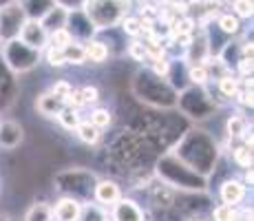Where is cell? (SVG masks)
<instances>
[{"label": "cell", "instance_id": "6", "mask_svg": "<svg viewBox=\"0 0 254 221\" xmlns=\"http://www.w3.org/2000/svg\"><path fill=\"white\" fill-rule=\"evenodd\" d=\"M93 197H95V201L102 208H111V206L122 199V190L115 181L102 179V181H97L95 188H93Z\"/></svg>", "mask_w": 254, "mask_h": 221}, {"label": "cell", "instance_id": "33", "mask_svg": "<svg viewBox=\"0 0 254 221\" xmlns=\"http://www.w3.org/2000/svg\"><path fill=\"white\" fill-rule=\"evenodd\" d=\"M80 93H82V100H84V106L95 104V102L100 100V91H97V86H84V88H80Z\"/></svg>", "mask_w": 254, "mask_h": 221}, {"label": "cell", "instance_id": "29", "mask_svg": "<svg viewBox=\"0 0 254 221\" xmlns=\"http://www.w3.org/2000/svg\"><path fill=\"white\" fill-rule=\"evenodd\" d=\"M71 91H73V86L69 84V82H66V80H60V82H56V84L51 86V91H49V93H51L53 97H58V100L64 104L66 97L71 95Z\"/></svg>", "mask_w": 254, "mask_h": 221}, {"label": "cell", "instance_id": "18", "mask_svg": "<svg viewBox=\"0 0 254 221\" xmlns=\"http://www.w3.org/2000/svg\"><path fill=\"white\" fill-rule=\"evenodd\" d=\"M58 122H60V124L64 126L66 131H75L77 126H80V122H82L80 111H75V109H69V106H64V109L58 113Z\"/></svg>", "mask_w": 254, "mask_h": 221}, {"label": "cell", "instance_id": "11", "mask_svg": "<svg viewBox=\"0 0 254 221\" xmlns=\"http://www.w3.org/2000/svg\"><path fill=\"white\" fill-rule=\"evenodd\" d=\"M84 44V53H86V60L93 62V65H104L106 60H109V47H106V42L102 40H86L82 42Z\"/></svg>", "mask_w": 254, "mask_h": 221}, {"label": "cell", "instance_id": "15", "mask_svg": "<svg viewBox=\"0 0 254 221\" xmlns=\"http://www.w3.org/2000/svg\"><path fill=\"white\" fill-rule=\"evenodd\" d=\"M62 51H64V60H66V65H75V67H80V65H84V62H86L84 44H82V42L73 40L69 47L62 49Z\"/></svg>", "mask_w": 254, "mask_h": 221}, {"label": "cell", "instance_id": "36", "mask_svg": "<svg viewBox=\"0 0 254 221\" xmlns=\"http://www.w3.org/2000/svg\"><path fill=\"white\" fill-rule=\"evenodd\" d=\"M237 221H252V210H243V213L237 217Z\"/></svg>", "mask_w": 254, "mask_h": 221}, {"label": "cell", "instance_id": "23", "mask_svg": "<svg viewBox=\"0 0 254 221\" xmlns=\"http://www.w3.org/2000/svg\"><path fill=\"white\" fill-rule=\"evenodd\" d=\"M239 213L234 206H228V204H219L217 208L212 210V219L214 221H237Z\"/></svg>", "mask_w": 254, "mask_h": 221}, {"label": "cell", "instance_id": "26", "mask_svg": "<svg viewBox=\"0 0 254 221\" xmlns=\"http://www.w3.org/2000/svg\"><path fill=\"white\" fill-rule=\"evenodd\" d=\"M111 113H109V109H95L91 113V120H89V124H93L95 129H106V126H111Z\"/></svg>", "mask_w": 254, "mask_h": 221}, {"label": "cell", "instance_id": "32", "mask_svg": "<svg viewBox=\"0 0 254 221\" xmlns=\"http://www.w3.org/2000/svg\"><path fill=\"white\" fill-rule=\"evenodd\" d=\"M128 56L133 58V60H137V62L148 60V53H146L144 42H139V40H133V42H130V44H128Z\"/></svg>", "mask_w": 254, "mask_h": 221}, {"label": "cell", "instance_id": "12", "mask_svg": "<svg viewBox=\"0 0 254 221\" xmlns=\"http://www.w3.org/2000/svg\"><path fill=\"white\" fill-rule=\"evenodd\" d=\"M66 18H69V9H64V7H60V4H56V7H53L40 22H42V27H45L47 31H53V29L66 27Z\"/></svg>", "mask_w": 254, "mask_h": 221}, {"label": "cell", "instance_id": "1", "mask_svg": "<svg viewBox=\"0 0 254 221\" xmlns=\"http://www.w3.org/2000/svg\"><path fill=\"white\" fill-rule=\"evenodd\" d=\"M130 0H86L82 4V11L91 20L93 29H109L115 27L128 16Z\"/></svg>", "mask_w": 254, "mask_h": 221}, {"label": "cell", "instance_id": "35", "mask_svg": "<svg viewBox=\"0 0 254 221\" xmlns=\"http://www.w3.org/2000/svg\"><path fill=\"white\" fill-rule=\"evenodd\" d=\"M84 2H86V0H56V4L69 9V11H73V9H82V4H84Z\"/></svg>", "mask_w": 254, "mask_h": 221}, {"label": "cell", "instance_id": "28", "mask_svg": "<svg viewBox=\"0 0 254 221\" xmlns=\"http://www.w3.org/2000/svg\"><path fill=\"white\" fill-rule=\"evenodd\" d=\"M150 60V67H153V73L157 77H166L170 73V60L166 56L162 58H148Z\"/></svg>", "mask_w": 254, "mask_h": 221}, {"label": "cell", "instance_id": "4", "mask_svg": "<svg viewBox=\"0 0 254 221\" xmlns=\"http://www.w3.org/2000/svg\"><path fill=\"white\" fill-rule=\"evenodd\" d=\"M18 40L36 49V51H42L49 47V31L42 27L40 20H24L20 33H18Z\"/></svg>", "mask_w": 254, "mask_h": 221}, {"label": "cell", "instance_id": "31", "mask_svg": "<svg viewBox=\"0 0 254 221\" xmlns=\"http://www.w3.org/2000/svg\"><path fill=\"white\" fill-rule=\"evenodd\" d=\"M232 11L237 18H252V0H232Z\"/></svg>", "mask_w": 254, "mask_h": 221}, {"label": "cell", "instance_id": "27", "mask_svg": "<svg viewBox=\"0 0 254 221\" xmlns=\"http://www.w3.org/2000/svg\"><path fill=\"white\" fill-rule=\"evenodd\" d=\"M232 155H234V161H237L241 168H252V148H248V146H237Z\"/></svg>", "mask_w": 254, "mask_h": 221}, {"label": "cell", "instance_id": "34", "mask_svg": "<svg viewBox=\"0 0 254 221\" xmlns=\"http://www.w3.org/2000/svg\"><path fill=\"white\" fill-rule=\"evenodd\" d=\"M239 71L243 77H252V60L250 58H241L239 60Z\"/></svg>", "mask_w": 254, "mask_h": 221}, {"label": "cell", "instance_id": "25", "mask_svg": "<svg viewBox=\"0 0 254 221\" xmlns=\"http://www.w3.org/2000/svg\"><path fill=\"white\" fill-rule=\"evenodd\" d=\"M219 91L223 93V95H228V97H234L239 93V80L237 77H232L230 73L228 75H223V77H219Z\"/></svg>", "mask_w": 254, "mask_h": 221}, {"label": "cell", "instance_id": "38", "mask_svg": "<svg viewBox=\"0 0 254 221\" xmlns=\"http://www.w3.org/2000/svg\"><path fill=\"white\" fill-rule=\"evenodd\" d=\"M51 221H56V219H51Z\"/></svg>", "mask_w": 254, "mask_h": 221}, {"label": "cell", "instance_id": "17", "mask_svg": "<svg viewBox=\"0 0 254 221\" xmlns=\"http://www.w3.org/2000/svg\"><path fill=\"white\" fill-rule=\"evenodd\" d=\"M71 42H73V36L69 33V29H66V27H60V29H53V31H49V47L66 49Z\"/></svg>", "mask_w": 254, "mask_h": 221}, {"label": "cell", "instance_id": "13", "mask_svg": "<svg viewBox=\"0 0 254 221\" xmlns=\"http://www.w3.org/2000/svg\"><path fill=\"white\" fill-rule=\"evenodd\" d=\"M150 195H153V201L157 208H168V206L175 204V190L170 184H155Z\"/></svg>", "mask_w": 254, "mask_h": 221}, {"label": "cell", "instance_id": "19", "mask_svg": "<svg viewBox=\"0 0 254 221\" xmlns=\"http://www.w3.org/2000/svg\"><path fill=\"white\" fill-rule=\"evenodd\" d=\"M53 215H51V206L47 204H36L27 210L24 215V221H51Z\"/></svg>", "mask_w": 254, "mask_h": 221}, {"label": "cell", "instance_id": "14", "mask_svg": "<svg viewBox=\"0 0 254 221\" xmlns=\"http://www.w3.org/2000/svg\"><path fill=\"white\" fill-rule=\"evenodd\" d=\"M36 109L40 111L42 115H47V117H58V113L64 109V104H62V102L58 100V97H53L51 93H45V95L38 97Z\"/></svg>", "mask_w": 254, "mask_h": 221}, {"label": "cell", "instance_id": "8", "mask_svg": "<svg viewBox=\"0 0 254 221\" xmlns=\"http://www.w3.org/2000/svg\"><path fill=\"white\" fill-rule=\"evenodd\" d=\"M18 4L27 16V20H42L56 7V0H18Z\"/></svg>", "mask_w": 254, "mask_h": 221}, {"label": "cell", "instance_id": "20", "mask_svg": "<svg viewBox=\"0 0 254 221\" xmlns=\"http://www.w3.org/2000/svg\"><path fill=\"white\" fill-rule=\"evenodd\" d=\"M248 131V120L243 115H232L226 122V133L230 137H243V133Z\"/></svg>", "mask_w": 254, "mask_h": 221}, {"label": "cell", "instance_id": "7", "mask_svg": "<svg viewBox=\"0 0 254 221\" xmlns=\"http://www.w3.org/2000/svg\"><path fill=\"white\" fill-rule=\"evenodd\" d=\"M111 208H113V221H144V210L133 199L122 197Z\"/></svg>", "mask_w": 254, "mask_h": 221}, {"label": "cell", "instance_id": "22", "mask_svg": "<svg viewBox=\"0 0 254 221\" xmlns=\"http://www.w3.org/2000/svg\"><path fill=\"white\" fill-rule=\"evenodd\" d=\"M188 80L197 86H203L206 82L210 80L208 71H206V65H190L188 67Z\"/></svg>", "mask_w": 254, "mask_h": 221}, {"label": "cell", "instance_id": "2", "mask_svg": "<svg viewBox=\"0 0 254 221\" xmlns=\"http://www.w3.org/2000/svg\"><path fill=\"white\" fill-rule=\"evenodd\" d=\"M2 53H4L7 65L11 67L13 71H29V69H33L38 65V58H40V51H36V49L22 44L18 38L4 42L2 44Z\"/></svg>", "mask_w": 254, "mask_h": 221}, {"label": "cell", "instance_id": "9", "mask_svg": "<svg viewBox=\"0 0 254 221\" xmlns=\"http://www.w3.org/2000/svg\"><path fill=\"white\" fill-rule=\"evenodd\" d=\"M219 195H221V201L228 206H237L241 204L243 197H246V184L239 179H228L221 184V190H219Z\"/></svg>", "mask_w": 254, "mask_h": 221}, {"label": "cell", "instance_id": "21", "mask_svg": "<svg viewBox=\"0 0 254 221\" xmlns=\"http://www.w3.org/2000/svg\"><path fill=\"white\" fill-rule=\"evenodd\" d=\"M217 24H219V29H221L223 33H228V36H234V33H239V29H241L239 18L234 16V13H221Z\"/></svg>", "mask_w": 254, "mask_h": 221}, {"label": "cell", "instance_id": "30", "mask_svg": "<svg viewBox=\"0 0 254 221\" xmlns=\"http://www.w3.org/2000/svg\"><path fill=\"white\" fill-rule=\"evenodd\" d=\"M45 58L51 67H64L66 60H64V51L62 49H56V47H47L45 49Z\"/></svg>", "mask_w": 254, "mask_h": 221}, {"label": "cell", "instance_id": "24", "mask_svg": "<svg viewBox=\"0 0 254 221\" xmlns=\"http://www.w3.org/2000/svg\"><path fill=\"white\" fill-rule=\"evenodd\" d=\"M120 24H122V29H124L126 36H130V38H139L141 36L139 16H124V20H122Z\"/></svg>", "mask_w": 254, "mask_h": 221}, {"label": "cell", "instance_id": "37", "mask_svg": "<svg viewBox=\"0 0 254 221\" xmlns=\"http://www.w3.org/2000/svg\"><path fill=\"white\" fill-rule=\"evenodd\" d=\"M192 221H201V219H192Z\"/></svg>", "mask_w": 254, "mask_h": 221}, {"label": "cell", "instance_id": "16", "mask_svg": "<svg viewBox=\"0 0 254 221\" xmlns=\"http://www.w3.org/2000/svg\"><path fill=\"white\" fill-rule=\"evenodd\" d=\"M75 133H77V137H80L84 144H89V146L97 144V142H100V137H102L100 129H95V126L89 124V122H80V126L75 129Z\"/></svg>", "mask_w": 254, "mask_h": 221}, {"label": "cell", "instance_id": "3", "mask_svg": "<svg viewBox=\"0 0 254 221\" xmlns=\"http://www.w3.org/2000/svg\"><path fill=\"white\" fill-rule=\"evenodd\" d=\"M24 20H27V16L22 13L18 2H9L4 7H0V40L9 42L13 38H18Z\"/></svg>", "mask_w": 254, "mask_h": 221}, {"label": "cell", "instance_id": "5", "mask_svg": "<svg viewBox=\"0 0 254 221\" xmlns=\"http://www.w3.org/2000/svg\"><path fill=\"white\" fill-rule=\"evenodd\" d=\"M82 208H84V206L75 197H62L60 201H56V206L51 208V215L56 221H80Z\"/></svg>", "mask_w": 254, "mask_h": 221}, {"label": "cell", "instance_id": "10", "mask_svg": "<svg viewBox=\"0 0 254 221\" xmlns=\"http://www.w3.org/2000/svg\"><path fill=\"white\" fill-rule=\"evenodd\" d=\"M22 142V129L16 122H2L0 124V146L2 148H16Z\"/></svg>", "mask_w": 254, "mask_h": 221}]
</instances>
